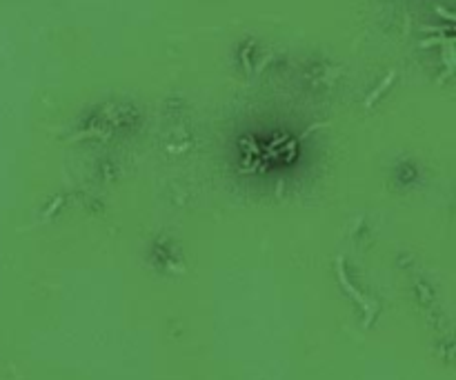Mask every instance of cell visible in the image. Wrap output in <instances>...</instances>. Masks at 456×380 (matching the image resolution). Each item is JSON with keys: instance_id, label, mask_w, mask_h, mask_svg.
<instances>
[]
</instances>
